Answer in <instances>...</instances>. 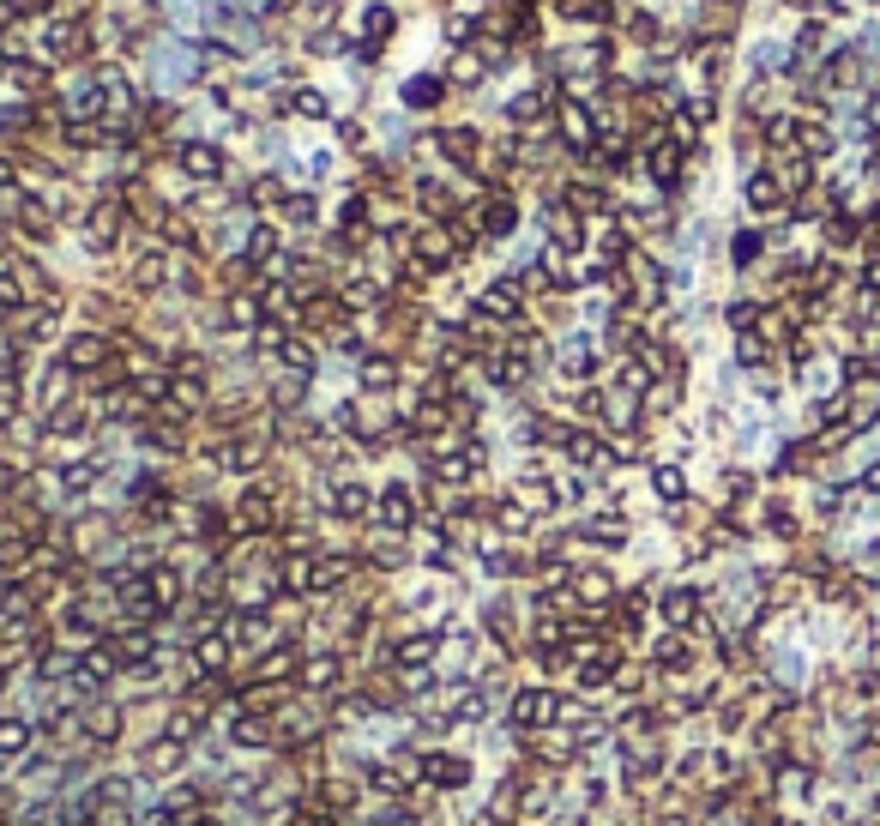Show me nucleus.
<instances>
[{
  "label": "nucleus",
  "mask_w": 880,
  "mask_h": 826,
  "mask_svg": "<svg viewBox=\"0 0 880 826\" xmlns=\"http://www.w3.org/2000/svg\"><path fill=\"white\" fill-rule=\"evenodd\" d=\"M760 314H766V302H754V296H742V302H730V314H724V320H730V332H754V326H760Z\"/></svg>",
  "instance_id": "obj_25"
},
{
  "label": "nucleus",
  "mask_w": 880,
  "mask_h": 826,
  "mask_svg": "<svg viewBox=\"0 0 880 826\" xmlns=\"http://www.w3.org/2000/svg\"><path fill=\"white\" fill-rule=\"evenodd\" d=\"M428 519V483L423 477H392L375 489V531H392V537H416Z\"/></svg>",
  "instance_id": "obj_3"
},
{
  "label": "nucleus",
  "mask_w": 880,
  "mask_h": 826,
  "mask_svg": "<svg viewBox=\"0 0 880 826\" xmlns=\"http://www.w3.org/2000/svg\"><path fill=\"white\" fill-rule=\"evenodd\" d=\"M730 259H736V266H754V259H760V235L742 230L736 242H730Z\"/></svg>",
  "instance_id": "obj_27"
},
{
  "label": "nucleus",
  "mask_w": 880,
  "mask_h": 826,
  "mask_svg": "<svg viewBox=\"0 0 880 826\" xmlns=\"http://www.w3.org/2000/svg\"><path fill=\"white\" fill-rule=\"evenodd\" d=\"M278 223H284V235H290V230H296V235L326 230V206H320V194H314V187H290L284 206H278Z\"/></svg>",
  "instance_id": "obj_15"
},
{
  "label": "nucleus",
  "mask_w": 880,
  "mask_h": 826,
  "mask_svg": "<svg viewBox=\"0 0 880 826\" xmlns=\"http://www.w3.org/2000/svg\"><path fill=\"white\" fill-rule=\"evenodd\" d=\"M549 127H555V145H567L573 157H591V151H597V133H603V121H597V109L585 104V97L561 90V97H555V116H549Z\"/></svg>",
  "instance_id": "obj_11"
},
{
  "label": "nucleus",
  "mask_w": 880,
  "mask_h": 826,
  "mask_svg": "<svg viewBox=\"0 0 880 826\" xmlns=\"http://www.w3.org/2000/svg\"><path fill=\"white\" fill-rule=\"evenodd\" d=\"M646 826H699L694 814H670V809H651V821Z\"/></svg>",
  "instance_id": "obj_29"
},
{
  "label": "nucleus",
  "mask_w": 880,
  "mask_h": 826,
  "mask_svg": "<svg viewBox=\"0 0 880 826\" xmlns=\"http://www.w3.org/2000/svg\"><path fill=\"white\" fill-rule=\"evenodd\" d=\"M827 49V25H820V19H808L803 31H796V54H820Z\"/></svg>",
  "instance_id": "obj_26"
},
{
  "label": "nucleus",
  "mask_w": 880,
  "mask_h": 826,
  "mask_svg": "<svg viewBox=\"0 0 880 826\" xmlns=\"http://www.w3.org/2000/svg\"><path fill=\"white\" fill-rule=\"evenodd\" d=\"M223 513H230V537H278L284 531V489L254 477L223 501Z\"/></svg>",
  "instance_id": "obj_2"
},
{
  "label": "nucleus",
  "mask_w": 880,
  "mask_h": 826,
  "mask_svg": "<svg viewBox=\"0 0 880 826\" xmlns=\"http://www.w3.org/2000/svg\"><path fill=\"white\" fill-rule=\"evenodd\" d=\"M573 537H579L585 549H597V556H615V549L634 543V519L622 513V501L585 507V513H573Z\"/></svg>",
  "instance_id": "obj_10"
},
{
  "label": "nucleus",
  "mask_w": 880,
  "mask_h": 826,
  "mask_svg": "<svg viewBox=\"0 0 880 826\" xmlns=\"http://www.w3.org/2000/svg\"><path fill=\"white\" fill-rule=\"evenodd\" d=\"M766 531H772V537H784V543H796V531H803V519L790 513L784 501H766Z\"/></svg>",
  "instance_id": "obj_24"
},
{
  "label": "nucleus",
  "mask_w": 880,
  "mask_h": 826,
  "mask_svg": "<svg viewBox=\"0 0 880 826\" xmlns=\"http://www.w3.org/2000/svg\"><path fill=\"white\" fill-rule=\"evenodd\" d=\"M350 688H356V664H350L338 646H308V658H302V670H296V694L332 706V700H344Z\"/></svg>",
  "instance_id": "obj_6"
},
{
  "label": "nucleus",
  "mask_w": 880,
  "mask_h": 826,
  "mask_svg": "<svg viewBox=\"0 0 880 826\" xmlns=\"http://www.w3.org/2000/svg\"><path fill=\"white\" fill-rule=\"evenodd\" d=\"M742 199H748V211H754V218H772V211H784V206H790L784 181H778L772 169H754V175L742 181Z\"/></svg>",
  "instance_id": "obj_16"
},
{
  "label": "nucleus",
  "mask_w": 880,
  "mask_h": 826,
  "mask_svg": "<svg viewBox=\"0 0 880 826\" xmlns=\"http://www.w3.org/2000/svg\"><path fill=\"white\" fill-rule=\"evenodd\" d=\"M856 694H863V700H880V670H868L863 682H856Z\"/></svg>",
  "instance_id": "obj_33"
},
{
  "label": "nucleus",
  "mask_w": 880,
  "mask_h": 826,
  "mask_svg": "<svg viewBox=\"0 0 880 826\" xmlns=\"http://www.w3.org/2000/svg\"><path fill=\"white\" fill-rule=\"evenodd\" d=\"M392 31H399V13H392V7H363V54L368 61L392 42Z\"/></svg>",
  "instance_id": "obj_18"
},
{
  "label": "nucleus",
  "mask_w": 880,
  "mask_h": 826,
  "mask_svg": "<svg viewBox=\"0 0 880 826\" xmlns=\"http://www.w3.org/2000/svg\"><path fill=\"white\" fill-rule=\"evenodd\" d=\"M49 7H54V0H13L19 19H37V13H49Z\"/></svg>",
  "instance_id": "obj_31"
},
{
  "label": "nucleus",
  "mask_w": 880,
  "mask_h": 826,
  "mask_svg": "<svg viewBox=\"0 0 880 826\" xmlns=\"http://www.w3.org/2000/svg\"><path fill=\"white\" fill-rule=\"evenodd\" d=\"M639 169H646V181L658 187V194H675V187H682V175H687V151L663 127H651L646 133V151H639Z\"/></svg>",
  "instance_id": "obj_12"
},
{
  "label": "nucleus",
  "mask_w": 880,
  "mask_h": 826,
  "mask_svg": "<svg viewBox=\"0 0 880 826\" xmlns=\"http://www.w3.org/2000/svg\"><path fill=\"white\" fill-rule=\"evenodd\" d=\"M447 78H453V85H482V78H489V61H482L477 49H459L453 66H447Z\"/></svg>",
  "instance_id": "obj_22"
},
{
  "label": "nucleus",
  "mask_w": 880,
  "mask_h": 826,
  "mask_svg": "<svg viewBox=\"0 0 880 826\" xmlns=\"http://www.w3.org/2000/svg\"><path fill=\"white\" fill-rule=\"evenodd\" d=\"M699 658H706V640H699V633H670V628H658V633L646 640V664L663 676V682H694Z\"/></svg>",
  "instance_id": "obj_9"
},
{
  "label": "nucleus",
  "mask_w": 880,
  "mask_h": 826,
  "mask_svg": "<svg viewBox=\"0 0 880 826\" xmlns=\"http://www.w3.org/2000/svg\"><path fill=\"white\" fill-rule=\"evenodd\" d=\"M440 97H447V85H440V78H428V73H416L411 85H404V104H411V109H435Z\"/></svg>",
  "instance_id": "obj_23"
},
{
  "label": "nucleus",
  "mask_w": 880,
  "mask_h": 826,
  "mask_svg": "<svg viewBox=\"0 0 880 826\" xmlns=\"http://www.w3.org/2000/svg\"><path fill=\"white\" fill-rule=\"evenodd\" d=\"M127 766L145 778V785H175V778L194 773V749H187L182 737H169V730H145V737L133 742Z\"/></svg>",
  "instance_id": "obj_5"
},
{
  "label": "nucleus",
  "mask_w": 880,
  "mask_h": 826,
  "mask_svg": "<svg viewBox=\"0 0 880 826\" xmlns=\"http://www.w3.org/2000/svg\"><path fill=\"white\" fill-rule=\"evenodd\" d=\"M423 790L440 802H459V797H477L482 773H477V754L459 749V742H423Z\"/></svg>",
  "instance_id": "obj_1"
},
{
  "label": "nucleus",
  "mask_w": 880,
  "mask_h": 826,
  "mask_svg": "<svg viewBox=\"0 0 880 826\" xmlns=\"http://www.w3.org/2000/svg\"><path fill=\"white\" fill-rule=\"evenodd\" d=\"M338 139H344L350 151H363V145H368V133H363V121H338Z\"/></svg>",
  "instance_id": "obj_28"
},
{
  "label": "nucleus",
  "mask_w": 880,
  "mask_h": 826,
  "mask_svg": "<svg viewBox=\"0 0 880 826\" xmlns=\"http://www.w3.org/2000/svg\"><path fill=\"white\" fill-rule=\"evenodd\" d=\"M868 157H875V181H880V127L868 133Z\"/></svg>",
  "instance_id": "obj_34"
},
{
  "label": "nucleus",
  "mask_w": 880,
  "mask_h": 826,
  "mask_svg": "<svg viewBox=\"0 0 880 826\" xmlns=\"http://www.w3.org/2000/svg\"><path fill=\"white\" fill-rule=\"evenodd\" d=\"M856 284H863L868 296H880V259H863V278H856Z\"/></svg>",
  "instance_id": "obj_30"
},
{
  "label": "nucleus",
  "mask_w": 880,
  "mask_h": 826,
  "mask_svg": "<svg viewBox=\"0 0 880 826\" xmlns=\"http://www.w3.org/2000/svg\"><path fill=\"white\" fill-rule=\"evenodd\" d=\"M314 501L326 525H375V483L363 477H320Z\"/></svg>",
  "instance_id": "obj_7"
},
{
  "label": "nucleus",
  "mask_w": 880,
  "mask_h": 826,
  "mask_svg": "<svg viewBox=\"0 0 880 826\" xmlns=\"http://www.w3.org/2000/svg\"><path fill=\"white\" fill-rule=\"evenodd\" d=\"M772 797H784V802L815 797V773H808L803 761H778V773H772Z\"/></svg>",
  "instance_id": "obj_19"
},
{
  "label": "nucleus",
  "mask_w": 880,
  "mask_h": 826,
  "mask_svg": "<svg viewBox=\"0 0 880 826\" xmlns=\"http://www.w3.org/2000/svg\"><path fill=\"white\" fill-rule=\"evenodd\" d=\"M91 49V25L85 19H42L37 25V61L61 66V61H78Z\"/></svg>",
  "instance_id": "obj_13"
},
{
  "label": "nucleus",
  "mask_w": 880,
  "mask_h": 826,
  "mask_svg": "<svg viewBox=\"0 0 880 826\" xmlns=\"http://www.w3.org/2000/svg\"><path fill=\"white\" fill-rule=\"evenodd\" d=\"M651 495L663 507H687V471L675 459H651Z\"/></svg>",
  "instance_id": "obj_17"
},
{
  "label": "nucleus",
  "mask_w": 880,
  "mask_h": 826,
  "mask_svg": "<svg viewBox=\"0 0 880 826\" xmlns=\"http://www.w3.org/2000/svg\"><path fill=\"white\" fill-rule=\"evenodd\" d=\"M435 151L447 157L459 175H477L482 157H489V139H482V127H470V121H447V127H435Z\"/></svg>",
  "instance_id": "obj_14"
},
{
  "label": "nucleus",
  "mask_w": 880,
  "mask_h": 826,
  "mask_svg": "<svg viewBox=\"0 0 880 826\" xmlns=\"http://www.w3.org/2000/svg\"><path fill=\"white\" fill-rule=\"evenodd\" d=\"M169 163H175V175H182V187H223L230 181V151H223L218 139H175V151H169Z\"/></svg>",
  "instance_id": "obj_8"
},
{
  "label": "nucleus",
  "mask_w": 880,
  "mask_h": 826,
  "mask_svg": "<svg viewBox=\"0 0 880 826\" xmlns=\"http://www.w3.org/2000/svg\"><path fill=\"white\" fill-rule=\"evenodd\" d=\"M863 242H868V259H880V211L868 218V230H863Z\"/></svg>",
  "instance_id": "obj_32"
},
{
  "label": "nucleus",
  "mask_w": 880,
  "mask_h": 826,
  "mask_svg": "<svg viewBox=\"0 0 880 826\" xmlns=\"http://www.w3.org/2000/svg\"><path fill=\"white\" fill-rule=\"evenodd\" d=\"M651 609H658V628H670V633H706L712 628V592H699L694 580L651 585Z\"/></svg>",
  "instance_id": "obj_4"
},
{
  "label": "nucleus",
  "mask_w": 880,
  "mask_h": 826,
  "mask_svg": "<svg viewBox=\"0 0 880 826\" xmlns=\"http://www.w3.org/2000/svg\"><path fill=\"white\" fill-rule=\"evenodd\" d=\"M832 145H839V139H832V127H827V121H815V116H796V151H803L808 163H820V157H827Z\"/></svg>",
  "instance_id": "obj_20"
},
{
  "label": "nucleus",
  "mask_w": 880,
  "mask_h": 826,
  "mask_svg": "<svg viewBox=\"0 0 880 826\" xmlns=\"http://www.w3.org/2000/svg\"><path fill=\"white\" fill-rule=\"evenodd\" d=\"M284 109H290V116H302V121H332V104H326V90H314V85H290Z\"/></svg>",
  "instance_id": "obj_21"
}]
</instances>
